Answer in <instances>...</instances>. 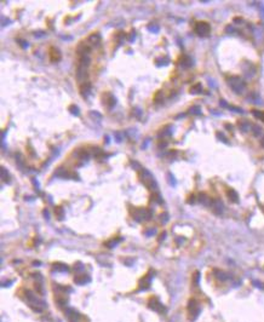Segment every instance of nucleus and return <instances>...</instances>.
<instances>
[{"mask_svg": "<svg viewBox=\"0 0 264 322\" xmlns=\"http://www.w3.org/2000/svg\"><path fill=\"white\" fill-rule=\"evenodd\" d=\"M195 32L200 36H207L211 32V27L207 22H197L195 24Z\"/></svg>", "mask_w": 264, "mask_h": 322, "instance_id": "f257e3e1", "label": "nucleus"}, {"mask_svg": "<svg viewBox=\"0 0 264 322\" xmlns=\"http://www.w3.org/2000/svg\"><path fill=\"white\" fill-rule=\"evenodd\" d=\"M229 85L231 86V88L235 92H241L245 88V82L241 80L240 78H236V77H234V78H231L229 80Z\"/></svg>", "mask_w": 264, "mask_h": 322, "instance_id": "f03ea898", "label": "nucleus"}, {"mask_svg": "<svg viewBox=\"0 0 264 322\" xmlns=\"http://www.w3.org/2000/svg\"><path fill=\"white\" fill-rule=\"evenodd\" d=\"M143 173H144V176H143V178H142L143 183H144L147 186H148V188L153 189L154 186H155V182H154V178L151 177V175H150L147 170H144V171H143Z\"/></svg>", "mask_w": 264, "mask_h": 322, "instance_id": "7ed1b4c3", "label": "nucleus"}, {"mask_svg": "<svg viewBox=\"0 0 264 322\" xmlns=\"http://www.w3.org/2000/svg\"><path fill=\"white\" fill-rule=\"evenodd\" d=\"M76 79L80 82H85L87 79V72H86V67H81L78 65V70H76Z\"/></svg>", "mask_w": 264, "mask_h": 322, "instance_id": "20e7f679", "label": "nucleus"}, {"mask_svg": "<svg viewBox=\"0 0 264 322\" xmlns=\"http://www.w3.org/2000/svg\"><path fill=\"white\" fill-rule=\"evenodd\" d=\"M90 91H91V84L90 82H84V84L80 86V93H81L84 97L89 96Z\"/></svg>", "mask_w": 264, "mask_h": 322, "instance_id": "39448f33", "label": "nucleus"}, {"mask_svg": "<svg viewBox=\"0 0 264 322\" xmlns=\"http://www.w3.org/2000/svg\"><path fill=\"white\" fill-rule=\"evenodd\" d=\"M212 206H213V211H215L216 213H221V212H222V209H223V204H222L221 201L216 200L213 204H212Z\"/></svg>", "mask_w": 264, "mask_h": 322, "instance_id": "423d86ee", "label": "nucleus"}, {"mask_svg": "<svg viewBox=\"0 0 264 322\" xmlns=\"http://www.w3.org/2000/svg\"><path fill=\"white\" fill-rule=\"evenodd\" d=\"M99 40H101V36L98 35V34H92V35H90V38H89V42L91 44V45H97L98 42H99Z\"/></svg>", "mask_w": 264, "mask_h": 322, "instance_id": "0eeeda50", "label": "nucleus"}, {"mask_svg": "<svg viewBox=\"0 0 264 322\" xmlns=\"http://www.w3.org/2000/svg\"><path fill=\"white\" fill-rule=\"evenodd\" d=\"M50 56H51V59H52V61H58V59H60V57H61L60 52H58V50H56V49H51Z\"/></svg>", "mask_w": 264, "mask_h": 322, "instance_id": "6e6552de", "label": "nucleus"}, {"mask_svg": "<svg viewBox=\"0 0 264 322\" xmlns=\"http://www.w3.org/2000/svg\"><path fill=\"white\" fill-rule=\"evenodd\" d=\"M226 194H228V196H229V199H230L231 201H234V202H236V201H238V194H236L235 191H234L233 189H229Z\"/></svg>", "mask_w": 264, "mask_h": 322, "instance_id": "1a4fd4ad", "label": "nucleus"}, {"mask_svg": "<svg viewBox=\"0 0 264 322\" xmlns=\"http://www.w3.org/2000/svg\"><path fill=\"white\" fill-rule=\"evenodd\" d=\"M239 126L241 127V129H242V131H247L248 130V127H250V125H248V122H246V121H240L239 122Z\"/></svg>", "mask_w": 264, "mask_h": 322, "instance_id": "9d476101", "label": "nucleus"}, {"mask_svg": "<svg viewBox=\"0 0 264 322\" xmlns=\"http://www.w3.org/2000/svg\"><path fill=\"white\" fill-rule=\"evenodd\" d=\"M200 90H201V85H200V84H197V85H195L194 87L190 88V92H193V93H197V92H200Z\"/></svg>", "mask_w": 264, "mask_h": 322, "instance_id": "9b49d317", "label": "nucleus"}, {"mask_svg": "<svg viewBox=\"0 0 264 322\" xmlns=\"http://www.w3.org/2000/svg\"><path fill=\"white\" fill-rule=\"evenodd\" d=\"M56 214L58 216V218L62 219V218H63V216H64V213H63V209H62L61 207H57V208H56Z\"/></svg>", "mask_w": 264, "mask_h": 322, "instance_id": "f8f14e48", "label": "nucleus"}, {"mask_svg": "<svg viewBox=\"0 0 264 322\" xmlns=\"http://www.w3.org/2000/svg\"><path fill=\"white\" fill-rule=\"evenodd\" d=\"M69 109H70V113H73L74 115H79V108H78V107H75V106H70V107H69Z\"/></svg>", "mask_w": 264, "mask_h": 322, "instance_id": "ddd939ff", "label": "nucleus"}, {"mask_svg": "<svg viewBox=\"0 0 264 322\" xmlns=\"http://www.w3.org/2000/svg\"><path fill=\"white\" fill-rule=\"evenodd\" d=\"M1 175H3V178L5 179L6 182H9V181H10V177H9V175H6V170H5L4 167L1 168Z\"/></svg>", "mask_w": 264, "mask_h": 322, "instance_id": "4468645a", "label": "nucleus"}, {"mask_svg": "<svg viewBox=\"0 0 264 322\" xmlns=\"http://www.w3.org/2000/svg\"><path fill=\"white\" fill-rule=\"evenodd\" d=\"M253 129H254V131H253L254 134H256V136H258V134L261 133V129H259L258 126H253Z\"/></svg>", "mask_w": 264, "mask_h": 322, "instance_id": "2eb2a0df", "label": "nucleus"}, {"mask_svg": "<svg viewBox=\"0 0 264 322\" xmlns=\"http://www.w3.org/2000/svg\"><path fill=\"white\" fill-rule=\"evenodd\" d=\"M252 113H253V115L258 116V118H263V113H258V111H256V110H253Z\"/></svg>", "mask_w": 264, "mask_h": 322, "instance_id": "dca6fc26", "label": "nucleus"}, {"mask_svg": "<svg viewBox=\"0 0 264 322\" xmlns=\"http://www.w3.org/2000/svg\"><path fill=\"white\" fill-rule=\"evenodd\" d=\"M261 143H262V145H263V147H264V138H263V139H262V142H261Z\"/></svg>", "mask_w": 264, "mask_h": 322, "instance_id": "f3484780", "label": "nucleus"}]
</instances>
